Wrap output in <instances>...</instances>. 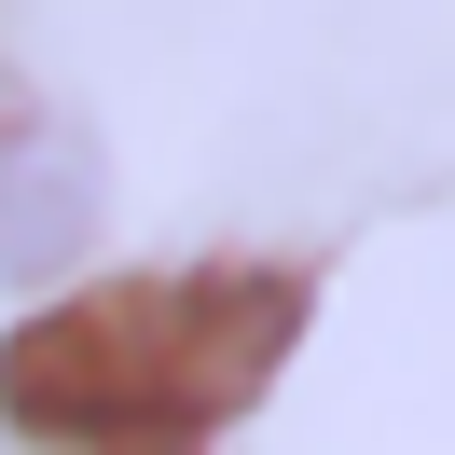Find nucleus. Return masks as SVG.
I'll use <instances>...</instances> for the list:
<instances>
[{"label": "nucleus", "mask_w": 455, "mask_h": 455, "mask_svg": "<svg viewBox=\"0 0 455 455\" xmlns=\"http://www.w3.org/2000/svg\"><path fill=\"white\" fill-rule=\"evenodd\" d=\"M97 235V166L69 139H14L0 152V262H69Z\"/></svg>", "instance_id": "f03ea898"}, {"label": "nucleus", "mask_w": 455, "mask_h": 455, "mask_svg": "<svg viewBox=\"0 0 455 455\" xmlns=\"http://www.w3.org/2000/svg\"><path fill=\"white\" fill-rule=\"evenodd\" d=\"M290 331H304V276H249V262L111 276L0 345V400L56 455H194L235 400H262Z\"/></svg>", "instance_id": "f257e3e1"}]
</instances>
